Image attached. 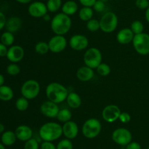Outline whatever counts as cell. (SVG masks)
Returning a JSON list of instances; mask_svg holds the SVG:
<instances>
[{"label":"cell","mask_w":149,"mask_h":149,"mask_svg":"<svg viewBox=\"0 0 149 149\" xmlns=\"http://www.w3.org/2000/svg\"><path fill=\"white\" fill-rule=\"evenodd\" d=\"M135 5L140 10H146L149 7L148 0H135Z\"/></svg>","instance_id":"38"},{"label":"cell","mask_w":149,"mask_h":149,"mask_svg":"<svg viewBox=\"0 0 149 149\" xmlns=\"http://www.w3.org/2000/svg\"><path fill=\"white\" fill-rule=\"evenodd\" d=\"M131 30L134 33V34H138V33H141L143 32L144 30V26L143 23L140 20H134L130 26Z\"/></svg>","instance_id":"32"},{"label":"cell","mask_w":149,"mask_h":149,"mask_svg":"<svg viewBox=\"0 0 149 149\" xmlns=\"http://www.w3.org/2000/svg\"><path fill=\"white\" fill-rule=\"evenodd\" d=\"M99 21L100 29L106 33L114 31L118 26V17L113 12H107L105 13Z\"/></svg>","instance_id":"5"},{"label":"cell","mask_w":149,"mask_h":149,"mask_svg":"<svg viewBox=\"0 0 149 149\" xmlns=\"http://www.w3.org/2000/svg\"><path fill=\"white\" fill-rule=\"evenodd\" d=\"M93 9L90 7H83L79 10V17L83 21H88L93 18Z\"/></svg>","instance_id":"25"},{"label":"cell","mask_w":149,"mask_h":149,"mask_svg":"<svg viewBox=\"0 0 149 149\" xmlns=\"http://www.w3.org/2000/svg\"><path fill=\"white\" fill-rule=\"evenodd\" d=\"M40 92V84L36 80L29 79L25 81L21 86L20 93L23 97L28 100L36 98Z\"/></svg>","instance_id":"7"},{"label":"cell","mask_w":149,"mask_h":149,"mask_svg":"<svg viewBox=\"0 0 149 149\" xmlns=\"http://www.w3.org/2000/svg\"><path fill=\"white\" fill-rule=\"evenodd\" d=\"M34 49L36 53L39 54V55H45L49 51L48 42H39L38 43H36Z\"/></svg>","instance_id":"30"},{"label":"cell","mask_w":149,"mask_h":149,"mask_svg":"<svg viewBox=\"0 0 149 149\" xmlns=\"http://www.w3.org/2000/svg\"><path fill=\"white\" fill-rule=\"evenodd\" d=\"M97 0H79L80 4L83 6V7H93L94 4Z\"/></svg>","instance_id":"41"},{"label":"cell","mask_w":149,"mask_h":149,"mask_svg":"<svg viewBox=\"0 0 149 149\" xmlns=\"http://www.w3.org/2000/svg\"><path fill=\"white\" fill-rule=\"evenodd\" d=\"M122 113L120 109L113 104L106 106L102 111V118L108 123H113L119 119V115Z\"/></svg>","instance_id":"11"},{"label":"cell","mask_w":149,"mask_h":149,"mask_svg":"<svg viewBox=\"0 0 149 149\" xmlns=\"http://www.w3.org/2000/svg\"><path fill=\"white\" fill-rule=\"evenodd\" d=\"M48 10L46 4L42 1H36L31 2L28 7V13L35 18L43 17L47 13Z\"/></svg>","instance_id":"12"},{"label":"cell","mask_w":149,"mask_h":149,"mask_svg":"<svg viewBox=\"0 0 149 149\" xmlns=\"http://www.w3.org/2000/svg\"><path fill=\"white\" fill-rule=\"evenodd\" d=\"M126 149H141V146L139 143L131 141L126 146Z\"/></svg>","instance_id":"42"},{"label":"cell","mask_w":149,"mask_h":149,"mask_svg":"<svg viewBox=\"0 0 149 149\" xmlns=\"http://www.w3.org/2000/svg\"><path fill=\"white\" fill-rule=\"evenodd\" d=\"M145 17H146V21L149 23V7L146 9V10Z\"/></svg>","instance_id":"46"},{"label":"cell","mask_w":149,"mask_h":149,"mask_svg":"<svg viewBox=\"0 0 149 149\" xmlns=\"http://www.w3.org/2000/svg\"><path fill=\"white\" fill-rule=\"evenodd\" d=\"M20 68L17 64L15 63H13L7 65V73L10 76H17L20 74Z\"/></svg>","instance_id":"34"},{"label":"cell","mask_w":149,"mask_h":149,"mask_svg":"<svg viewBox=\"0 0 149 149\" xmlns=\"http://www.w3.org/2000/svg\"><path fill=\"white\" fill-rule=\"evenodd\" d=\"M14 97V93L11 87L7 85L0 86V100L2 101H10Z\"/></svg>","instance_id":"24"},{"label":"cell","mask_w":149,"mask_h":149,"mask_svg":"<svg viewBox=\"0 0 149 149\" xmlns=\"http://www.w3.org/2000/svg\"><path fill=\"white\" fill-rule=\"evenodd\" d=\"M7 51H8L7 47L1 42H0V57L7 56Z\"/></svg>","instance_id":"44"},{"label":"cell","mask_w":149,"mask_h":149,"mask_svg":"<svg viewBox=\"0 0 149 149\" xmlns=\"http://www.w3.org/2000/svg\"><path fill=\"white\" fill-rule=\"evenodd\" d=\"M100 1H103V2L106 3V1H109V0H100Z\"/></svg>","instance_id":"51"},{"label":"cell","mask_w":149,"mask_h":149,"mask_svg":"<svg viewBox=\"0 0 149 149\" xmlns=\"http://www.w3.org/2000/svg\"><path fill=\"white\" fill-rule=\"evenodd\" d=\"M71 19L70 16L60 13L55 15L50 21V26L52 32L55 35H65L71 28Z\"/></svg>","instance_id":"1"},{"label":"cell","mask_w":149,"mask_h":149,"mask_svg":"<svg viewBox=\"0 0 149 149\" xmlns=\"http://www.w3.org/2000/svg\"><path fill=\"white\" fill-rule=\"evenodd\" d=\"M4 130H5V127L3 124L0 123V134L3 133L4 132Z\"/></svg>","instance_id":"49"},{"label":"cell","mask_w":149,"mask_h":149,"mask_svg":"<svg viewBox=\"0 0 149 149\" xmlns=\"http://www.w3.org/2000/svg\"><path fill=\"white\" fill-rule=\"evenodd\" d=\"M29 100L27 98L24 97H20L17 99L15 102V108L19 111H25L28 109L29 106Z\"/></svg>","instance_id":"29"},{"label":"cell","mask_w":149,"mask_h":149,"mask_svg":"<svg viewBox=\"0 0 149 149\" xmlns=\"http://www.w3.org/2000/svg\"><path fill=\"white\" fill-rule=\"evenodd\" d=\"M71 117H72V114H71V111L68 109H63L59 110L56 119L59 122L65 123V122H67L71 120Z\"/></svg>","instance_id":"26"},{"label":"cell","mask_w":149,"mask_h":149,"mask_svg":"<svg viewBox=\"0 0 149 149\" xmlns=\"http://www.w3.org/2000/svg\"><path fill=\"white\" fill-rule=\"evenodd\" d=\"M97 74L101 77H107L111 73V67L108 64L101 63L96 68Z\"/></svg>","instance_id":"31"},{"label":"cell","mask_w":149,"mask_h":149,"mask_svg":"<svg viewBox=\"0 0 149 149\" xmlns=\"http://www.w3.org/2000/svg\"><path fill=\"white\" fill-rule=\"evenodd\" d=\"M17 139L20 141H29L33 136V130L30 127L27 125H20L15 130Z\"/></svg>","instance_id":"17"},{"label":"cell","mask_w":149,"mask_h":149,"mask_svg":"<svg viewBox=\"0 0 149 149\" xmlns=\"http://www.w3.org/2000/svg\"><path fill=\"white\" fill-rule=\"evenodd\" d=\"M94 71L93 68H90L87 65L80 67L77 71V79L83 82L90 81L94 77Z\"/></svg>","instance_id":"19"},{"label":"cell","mask_w":149,"mask_h":149,"mask_svg":"<svg viewBox=\"0 0 149 149\" xmlns=\"http://www.w3.org/2000/svg\"><path fill=\"white\" fill-rule=\"evenodd\" d=\"M66 102L68 103V106L71 109H78L81 105V99L79 95L77 93L71 92L68 93L66 98Z\"/></svg>","instance_id":"22"},{"label":"cell","mask_w":149,"mask_h":149,"mask_svg":"<svg viewBox=\"0 0 149 149\" xmlns=\"http://www.w3.org/2000/svg\"><path fill=\"white\" fill-rule=\"evenodd\" d=\"M101 123L98 119L95 118H91L84 122L83 124L81 131L85 138L88 139H93L98 136L101 131Z\"/></svg>","instance_id":"4"},{"label":"cell","mask_w":149,"mask_h":149,"mask_svg":"<svg viewBox=\"0 0 149 149\" xmlns=\"http://www.w3.org/2000/svg\"><path fill=\"white\" fill-rule=\"evenodd\" d=\"M6 22H7V19H6L5 15L2 12L0 11V31L5 27Z\"/></svg>","instance_id":"43"},{"label":"cell","mask_w":149,"mask_h":149,"mask_svg":"<svg viewBox=\"0 0 149 149\" xmlns=\"http://www.w3.org/2000/svg\"><path fill=\"white\" fill-rule=\"evenodd\" d=\"M39 136L44 141L52 142L63 135V127L57 122H49L44 124L39 129Z\"/></svg>","instance_id":"3"},{"label":"cell","mask_w":149,"mask_h":149,"mask_svg":"<svg viewBox=\"0 0 149 149\" xmlns=\"http://www.w3.org/2000/svg\"><path fill=\"white\" fill-rule=\"evenodd\" d=\"M4 77L2 74H0V86L4 85Z\"/></svg>","instance_id":"48"},{"label":"cell","mask_w":149,"mask_h":149,"mask_svg":"<svg viewBox=\"0 0 149 149\" xmlns=\"http://www.w3.org/2000/svg\"><path fill=\"white\" fill-rule=\"evenodd\" d=\"M132 45L137 53L141 55L149 54V34L146 33H138L134 36Z\"/></svg>","instance_id":"6"},{"label":"cell","mask_w":149,"mask_h":149,"mask_svg":"<svg viewBox=\"0 0 149 149\" xmlns=\"http://www.w3.org/2000/svg\"><path fill=\"white\" fill-rule=\"evenodd\" d=\"M119 120L123 124H127L128 122H130L131 120V116L130 115V113H127V112H122L119 115Z\"/></svg>","instance_id":"39"},{"label":"cell","mask_w":149,"mask_h":149,"mask_svg":"<svg viewBox=\"0 0 149 149\" xmlns=\"http://www.w3.org/2000/svg\"><path fill=\"white\" fill-rule=\"evenodd\" d=\"M15 1L18 3H20V4H29L32 0H15Z\"/></svg>","instance_id":"47"},{"label":"cell","mask_w":149,"mask_h":149,"mask_svg":"<svg viewBox=\"0 0 149 149\" xmlns=\"http://www.w3.org/2000/svg\"><path fill=\"white\" fill-rule=\"evenodd\" d=\"M147 149H149V146H148V148H147Z\"/></svg>","instance_id":"52"},{"label":"cell","mask_w":149,"mask_h":149,"mask_svg":"<svg viewBox=\"0 0 149 149\" xmlns=\"http://www.w3.org/2000/svg\"><path fill=\"white\" fill-rule=\"evenodd\" d=\"M112 140L119 146H127L132 141V135L126 128H117L112 133Z\"/></svg>","instance_id":"9"},{"label":"cell","mask_w":149,"mask_h":149,"mask_svg":"<svg viewBox=\"0 0 149 149\" xmlns=\"http://www.w3.org/2000/svg\"><path fill=\"white\" fill-rule=\"evenodd\" d=\"M135 34L130 28H124L116 34V40L121 45H127L132 42Z\"/></svg>","instance_id":"18"},{"label":"cell","mask_w":149,"mask_h":149,"mask_svg":"<svg viewBox=\"0 0 149 149\" xmlns=\"http://www.w3.org/2000/svg\"><path fill=\"white\" fill-rule=\"evenodd\" d=\"M22 26V20L20 17L13 16L7 20L5 25V29L7 31L11 33H15L18 31Z\"/></svg>","instance_id":"20"},{"label":"cell","mask_w":149,"mask_h":149,"mask_svg":"<svg viewBox=\"0 0 149 149\" xmlns=\"http://www.w3.org/2000/svg\"><path fill=\"white\" fill-rule=\"evenodd\" d=\"M47 7L49 13H56L62 7V0H47Z\"/></svg>","instance_id":"28"},{"label":"cell","mask_w":149,"mask_h":149,"mask_svg":"<svg viewBox=\"0 0 149 149\" xmlns=\"http://www.w3.org/2000/svg\"><path fill=\"white\" fill-rule=\"evenodd\" d=\"M16 140H17V137H16L15 133L11 130L4 131L1 137V143L7 146L13 145L16 142Z\"/></svg>","instance_id":"23"},{"label":"cell","mask_w":149,"mask_h":149,"mask_svg":"<svg viewBox=\"0 0 149 149\" xmlns=\"http://www.w3.org/2000/svg\"><path fill=\"white\" fill-rule=\"evenodd\" d=\"M83 60L85 65L93 69H96V68L102 63L101 52L96 47L89 48L84 52Z\"/></svg>","instance_id":"8"},{"label":"cell","mask_w":149,"mask_h":149,"mask_svg":"<svg viewBox=\"0 0 149 149\" xmlns=\"http://www.w3.org/2000/svg\"><path fill=\"white\" fill-rule=\"evenodd\" d=\"M24 55V49L21 46L12 45L8 49L6 57L11 63H18L23 60Z\"/></svg>","instance_id":"15"},{"label":"cell","mask_w":149,"mask_h":149,"mask_svg":"<svg viewBox=\"0 0 149 149\" xmlns=\"http://www.w3.org/2000/svg\"><path fill=\"white\" fill-rule=\"evenodd\" d=\"M0 42L7 47H10L13 45L15 42V36L13 33L10 31H5L0 36Z\"/></svg>","instance_id":"27"},{"label":"cell","mask_w":149,"mask_h":149,"mask_svg":"<svg viewBox=\"0 0 149 149\" xmlns=\"http://www.w3.org/2000/svg\"><path fill=\"white\" fill-rule=\"evenodd\" d=\"M63 127V135L66 138L69 140L74 139L78 135L79 133V127L78 125L76 122L73 121H68V122H65Z\"/></svg>","instance_id":"16"},{"label":"cell","mask_w":149,"mask_h":149,"mask_svg":"<svg viewBox=\"0 0 149 149\" xmlns=\"http://www.w3.org/2000/svg\"><path fill=\"white\" fill-rule=\"evenodd\" d=\"M61 10H62V13L70 16L73 15L77 13L79 10V7L78 4L75 1L68 0V1H66L65 3H63L62 7H61Z\"/></svg>","instance_id":"21"},{"label":"cell","mask_w":149,"mask_h":149,"mask_svg":"<svg viewBox=\"0 0 149 149\" xmlns=\"http://www.w3.org/2000/svg\"><path fill=\"white\" fill-rule=\"evenodd\" d=\"M49 51L53 53H60L65 49L67 40L63 35H55L48 42Z\"/></svg>","instance_id":"10"},{"label":"cell","mask_w":149,"mask_h":149,"mask_svg":"<svg viewBox=\"0 0 149 149\" xmlns=\"http://www.w3.org/2000/svg\"><path fill=\"white\" fill-rule=\"evenodd\" d=\"M69 45L75 51L84 50L88 47L89 40L84 35L75 34L70 38Z\"/></svg>","instance_id":"13"},{"label":"cell","mask_w":149,"mask_h":149,"mask_svg":"<svg viewBox=\"0 0 149 149\" xmlns=\"http://www.w3.org/2000/svg\"><path fill=\"white\" fill-rule=\"evenodd\" d=\"M59 110L58 104L49 100L43 102L40 106L41 113L47 118H56Z\"/></svg>","instance_id":"14"},{"label":"cell","mask_w":149,"mask_h":149,"mask_svg":"<svg viewBox=\"0 0 149 149\" xmlns=\"http://www.w3.org/2000/svg\"><path fill=\"white\" fill-rule=\"evenodd\" d=\"M56 147L57 149H73V143L71 140L65 138L61 140Z\"/></svg>","instance_id":"35"},{"label":"cell","mask_w":149,"mask_h":149,"mask_svg":"<svg viewBox=\"0 0 149 149\" xmlns=\"http://www.w3.org/2000/svg\"><path fill=\"white\" fill-rule=\"evenodd\" d=\"M0 149H5V146L2 143H0Z\"/></svg>","instance_id":"50"},{"label":"cell","mask_w":149,"mask_h":149,"mask_svg":"<svg viewBox=\"0 0 149 149\" xmlns=\"http://www.w3.org/2000/svg\"><path fill=\"white\" fill-rule=\"evenodd\" d=\"M45 93L48 100L58 104L66 100L69 92L63 84L58 82H52L47 86Z\"/></svg>","instance_id":"2"},{"label":"cell","mask_w":149,"mask_h":149,"mask_svg":"<svg viewBox=\"0 0 149 149\" xmlns=\"http://www.w3.org/2000/svg\"><path fill=\"white\" fill-rule=\"evenodd\" d=\"M39 143L35 138H31L25 143L24 149H39Z\"/></svg>","instance_id":"36"},{"label":"cell","mask_w":149,"mask_h":149,"mask_svg":"<svg viewBox=\"0 0 149 149\" xmlns=\"http://www.w3.org/2000/svg\"><path fill=\"white\" fill-rule=\"evenodd\" d=\"M41 149H57V147L50 141H44L41 145Z\"/></svg>","instance_id":"40"},{"label":"cell","mask_w":149,"mask_h":149,"mask_svg":"<svg viewBox=\"0 0 149 149\" xmlns=\"http://www.w3.org/2000/svg\"><path fill=\"white\" fill-rule=\"evenodd\" d=\"M42 18L44 19V20H45V21H47V22L51 21V20H52V18H51L50 15H49L48 14V13H47V14L45 15L44 16V17H42Z\"/></svg>","instance_id":"45"},{"label":"cell","mask_w":149,"mask_h":149,"mask_svg":"<svg viewBox=\"0 0 149 149\" xmlns=\"http://www.w3.org/2000/svg\"><path fill=\"white\" fill-rule=\"evenodd\" d=\"M87 30L91 32H95L98 31L100 28V21L97 19H90L88 21H87Z\"/></svg>","instance_id":"33"},{"label":"cell","mask_w":149,"mask_h":149,"mask_svg":"<svg viewBox=\"0 0 149 149\" xmlns=\"http://www.w3.org/2000/svg\"><path fill=\"white\" fill-rule=\"evenodd\" d=\"M105 8H106L105 2L100 1V0H97L94 4V5L93 6V10H95L97 13H101V12H103L105 10Z\"/></svg>","instance_id":"37"}]
</instances>
